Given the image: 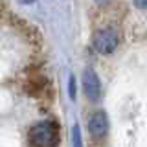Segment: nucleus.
Listing matches in <instances>:
<instances>
[{
  "instance_id": "8",
  "label": "nucleus",
  "mask_w": 147,
  "mask_h": 147,
  "mask_svg": "<svg viewBox=\"0 0 147 147\" xmlns=\"http://www.w3.org/2000/svg\"><path fill=\"white\" fill-rule=\"evenodd\" d=\"M18 2H22V4H31V2H35V0H18Z\"/></svg>"
},
{
  "instance_id": "5",
  "label": "nucleus",
  "mask_w": 147,
  "mask_h": 147,
  "mask_svg": "<svg viewBox=\"0 0 147 147\" xmlns=\"http://www.w3.org/2000/svg\"><path fill=\"white\" fill-rule=\"evenodd\" d=\"M72 147H83L81 129H79V125H74V127H72Z\"/></svg>"
},
{
  "instance_id": "7",
  "label": "nucleus",
  "mask_w": 147,
  "mask_h": 147,
  "mask_svg": "<svg viewBox=\"0 0 147 147\" xmlns=\"http://www.w3.org/2000/svg\"><path fill=\"white\" fill-rule=\"evenodd\" d=\"M138 9H147V0H132Z\"/></svg>"
},
{
  "instance_id": "4",
  "label": "nucleus",
  "mask_w": 147,
  "mask_h": 147,
  "mask_svg": "<svg viewBox=\"0 0 147 147\" xmlns=\"http://www.w3.org/2000/svg\"><path fill=\"white\" fill-rule=\"evenodd\" d=\"M88 129H90V134L94 138H101L107 134L109 131V119L105 112H96L94 116L88 119Z\"/></svg>"
},
{
  "instance_id": "1",
  "label": "nucleus",
  "mask_w": 147,
  "mask_h": 147,
  "mask_svg": "<svg viewBox=\"0 0 147 147\" xmlns=\"http://www.w3.org/2000/svg\"><path fill=\"white\" fill-rule=\"evenodd\" d=\"M31 144L37 147H55L59 142L57 125L53 121H39L30 132Z\"/></svg>"
},
{
  "instance_id": "6",
  "label": "nucleus",
  "mask_w": 147,
  "mask_h": 147,
  "mask_svg": "<svg viewBox=\"0 0 147 147\" xmlns=\"http://www.w3.org/2000/svg\"><path fill=\"white\" fill-rule=\"evenodd\" d=\"M68 92H70V98L76 99V77L70 76V81H68Z\"/></svg>"
},
{
  "instance_id": "3",
  "label": "nucleus",
  "mask_w": 147,
  "mask_h": 147,
  "mask_svg": "<svg viewBox=\"0 0 147 147\" xmlns=\"http://www.w3.org/2000/svg\"><path fill=\"white\" fill-rule=\"evenodd\" d=\"M83 88L90 101H98L101 96V83L94 70H85L83 74Z\"/></svg>"
},
{
  "instance_id": "9",
  "label": "nucleus",
  "mask_w": 147,
  "mask_h": 147,
  "mask_svg": "<svg viewBox=\"0 0 147 147\" xmlns=\"http://www.w3.org/2000/svg\"><path fill=\"white\" fill-rule=\"evenodd\" d=\"M94 2H98V4H107L109 0H94Z\"/></svg>"
},
{
  "instance_id": "2",
  "label": "nucleus",
  "mask_w": 147,
  "mask_h": 147,
  "mask_svg": "<svg viewBox=\"0 0 147 147\" xmlns=\"http://www.w3.org/2000/svg\"><path fill=\"white\" fill-rule=\"evenodd\" d=\"M118 42H119V35L112 28H103V30L96 31L94 37H92V46L96 48V52L103 55L112 53L118 48Z\"/></svg>"
}]
</instances>
